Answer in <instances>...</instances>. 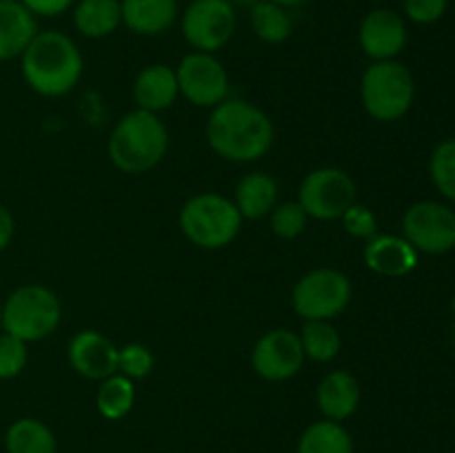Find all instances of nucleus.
Returning a JSON list of instances; mask_svg holds the SVG:
<instances>
[{
	"instance_id": "a211bd4d",
	"label": "nucleus",
	"mask_w": 455,
	"mask_h": 453,
	"mask_svg": "<svg viewBox=\"0 0 455 453\" xmlns=\"http://www.w3.org/2000/svg\"><path fill=\"white\" fill-rule=\"evenodd\" d=\"M315 402H318V409L324 420H349L360 407L358 380L349 371H342V369L327 373L320 380L318 391H315Z\"/></svg>"
},
{
	"instance_id": "39448f33",
	"label": "nucleus",
	"mask_w": 455,
	"mask_h": 453,
	"mask_svg": "<svg viewBox=\"0 0 455 453\" xmlns=\"http://www.w3.org/2000/svg\"><path fill=\"white\" fill-rule=\"evenodd\" d=\"M416 98V80L400 60H380L367 67L360 80L364 111L378 123H395L409 114Z\"/></svg>"
},
{
	"instance_id": "5701e85b",
	"label": "nucleus",
	"mask_w": 455,
	"mask_h": 453,
	"mask_svg": "<svg viewBox=\"0 0 455 453\" xmlns=\"http://www.w3.org/2000/svg\"><path fill=\"white\" fill-rule=\"evenodd\" d=\"M249 25L253 36L267 44H283L293 34L291 9L274 3V0H258L249 7Z\"/></svg>"
},
{
	"instance_id": "0eeeda50",
	"label": "nucleus",
	"mask_w": 455,
	"mask_h": 453,
	"mask_svg": "<svg viewBox=\"0 0 455 453\" xmlns=\"http://www.w3.org/2000/svg\"><path fill=\"white\" fill-rule=\"evenodd\" d=\"M351 280L333 266L311 269L296 282L291 293L293 311L302 320H333L349 306Z\"/></svg>"
},
{
	"instance_id": "6e6552de",
	"label": "nucleus",
	"mask_w": 455,
	"mask_h": 453,
	"mask_svg": "<svg viewBox=\"0 0 455 453\" xmlns=\"http://www.w3.org/2000/svg\"><path fill=\"white\" fill-rule=\"evenodd\" d=\"M178 20L182 38L194 52L216 53L235 34L238 13L229 0H191Z\"/></svg>"
},
{
	"instance_id": "e433bc0d",
	"label": "nucleus",
	"mask_w": 455,
	"mask_h": 453,
	"mask_svg": "<svg viewBox=\"0 0 455 453\" xmlns=\"http://www.w3.org/2000/svg\"><path fill=\"white\" fill-rule=\"evenodd\" d=\"M0 324H3V302H0Z\"/></svg>"
},
{
	"instance_id": "473e14b6",
	"label": "nucleus",
	"mask_w": 455,
	"mask_h": 453,
	"mask_svg": "<svg viewBox=\"0 0 455 453\" xmlns=\"http://www.w3.org/2000/svg\"><path fill=\"white\" fill-rule=\"evenodd\" d=\"M20 4L36 18H58L69 12L76 0H20Z\"/></svg>"
},
{
	"instance_id": "c9c22d12",
	"label": "nucleus",
	"mask_w": 455,
	"mask_h": 453,
	"mask_svg": "<svg viewBox=\"0 0 455 453\" xmlns=\"http://www.w3.org/2000/svg\"><path fill=\"white\" fill-rule=\"evenodd\" d=\"M229 3L234 4V7H238V4L240 7H251V4H256L258 0H229Z\"/></svg>"
},
{
	"instance_id": "20e7f679",
	"label": "nucleus",
	"mask_w": 455,
	"mask_h": 453,
	"mask_svg": "<svg viewBox=\"0 0 455 453\" xmlns=\"http://www.w3.org/2000/svg\"><path fill=\"white\" fill-rule=\"evenodd\" d=\"M243 226V216L234 200L216 191L196 194L182 204L180 229L191 244L200 249H225L235 240Z\"/></svg>"
},
{
	"instance_id": "412c9836",
	"label": "nucleus",
	"mask_w": 455,
	"mask_h": 453,
	"mask_svg": "<svg viewBox=\"0 0 455 453\" xmlns=\"http://www.w3.org/2000/svg\"><path fill=\"white\" fill-rule=\"evenodd\" d=\"M74 27L80 36L92 40L107 38L123 25L120 0H76Z\"/></svg>"
},
{
	"instance_id": "c756f323",
	"label": "nucleus",
	"mask_w": 455,
	"mask_h": 453,
	"mask_svg": "<svg viewBox=\"0 0 455 453\" xmlns=\"http://www.w3.org/2000/svg\"><path fill=\"white\" fill-rule=\"evenodd\" d=\"M27 342L12 333H0V380H12L20 376L22 369L27 367Z\"/></svg>"
},
{
	"instance_id": "7ed1b4c3",
	"label": "nucleus",
	"mask_w": 455,
	"mask_h": 453,
	"mask_svg": "<svg viewBox=\"0 0 455 453\" xmlns=\"http://www.w3.org/2000/svg\"><path fill=\"white\" fill-rule=\"evenodd\" d=\"M169 131L158 114L133 109L118 120L109 136V158L118 171L138 176L160 164L167 155Z\"/></svg>"
},
{
	"instance_id": "bb28decb",
	"label": "nucleus",
	"mask_w": 455,
	"mask_h": 453,
	"mask_svg": "<svg viewBox=\"0 0 455 453\" xmlns=\"http://www.w3.org/2000/svg\"><path fill=\"white\" fill-rule=\"evenodd\" d=\"M429 178L443 198L455 204V138H447L431 151Z\"/></svg>"
},
{
	"instance_id": "393cba45",
	"label": "nucleus",
	"mask_w": 455,
	"mask_h": 453,
	"mask_svg": "<svg viewBox=\"0 0 455 453\" xmlns=\"http://www.w3.org/2000/svg\"><path fill=\"white\" fill-rule=\"evenodd\" d=\"M136 404V385L123 373L100 380V389L96 393V409L105 420H123Z\"/></svg>"
},
{
	"instance_id": "f704fd0d",
	"label": "nucleus",
	"mask_w": 455,
	"mask_h": 453,
	"mask_svg": "<svg viewBox=\"0 0 455 453\" xmlns=\"http://www.w3.org/2000/svg\"><path fill=\"white\" fill-rule=\"evenodd\" d=\"M274 3L283 4V7H287V9H300V7H305V4H309L311 0H274Z\"/></svg>"
},
{
	"instance_id": "a878e982",
	"label": "nucleus",
	"mask_w": 455,
	"mask_h": 453,
	"mask_svg": "<svg viewBox=\"0 0 455 453\" xmlns=\"http://www.w3.org/2000/svg\"><path fill=\"white\" fill-rule=\"evenodd\" d=\"M298 336H300L305 358L314 362H331L340 354V333L333 327L331 320H307Z\"/></svg>"
},
{
	"instance_id": "ddd939ff",
	"label": "nucleus",
	"mask_w": 455,
	"mask_h": 453,
	"mask_svg": "<svg viewBox=\"0 0 455 453\" xmlns=\"http://www.w3.org/2000/svg\"><path fill=\"white\" fill-rule=\"evenodd\" d=\"M407 20L395 9L376 7L360 20V49L373 62L395 60L404 52V47H407Z\"/></svg>"
},
{
	"instance_id": "cd10ccee",
	"label": "nucleus",
	"mask_w": 455,
	"mask_h": 453,
	"mask_svg": "<svg viewBox=\"0 0 455 453\" xmlns=\"http://www.w3.org/2000/svg\"><path fill=\"white\" fill-rule=\"evenodd\" d=\"M307 222L309 216L302 209V204L298 200H289V203H278L274 207V211L269 213V225L274 235L283 240H293L298 235L305 234Z\"/></svg>"
},
{
	"instance_id": "2f4dec72",
	"label": "nucleus",
	"mask_w": 455,
	"mask_h": 453,
	"mask_svg": "<svg viewBox=\"0 0 455 453\" xmlns=\"http://www.w3.org/2000/svg\"><path fill=\"white\" fill-rule=\"evenodd\" d=\"M449 9V0H403L404 20L413 25H435Z\"/></svg>"
},
{
	"instance_id": "f257e3e1",
	"label": "nucleus",
	"mask_w": 455,
	"mask_h": 453,
	"mask_svg": "<svg viewBox=\"0 0 455 453\" xmlns=\"http://www.w3.org/2000/svg\"><path fill=\"white\" fill-rule=\"evenodd\" d=\"M209 147L231 163H256L274 145V123L260 107L227 98L207 123Z\"/></svg>"
},
{
	"instance_id": "f8f14e48",
	"label": "nucleus",
	"mask_w": 455,
	"mask_h": 453,
	"mask_svg": "<svg viewBox=\"0 0 455 453\" xmlns=\"http://www.w3.org/2000/svg\"><path fill=\"white\" fill-rule=\"evenodd\" d=\"M305 364L300 336L293 329H271L251 349V367L262 380L284 382Z\"/></svg>"
},
{
	"instance_id": "4be33fe9",
	"label": "nucleus",
	"mask_w": 455,
	"mask_h": 453,
	"mask_svg": "<svg viewBox=\"0 0 455 453\" xmlns=\"http://www.w3.org/2000/svg\"><path fill=\"white\" fill-rule=\"evenodd\" d=\"M7 453H58L56 433L38 417H18L4 431Z\"/></svg>"
},
{
	"instance_id": "4468645a",
	"label": "nucleus",
	"mask_w": 455,
	"mask_h": 453,
	"mask_svg": "<svg viewBox=\"0 0 455 453\" xmlns=\"http://www.w3.org/2000/svg\"><path fill=\"white\" fill-rule=\"evenodd\" d=\"M67 355L74 371L87 380H105L118 373V346L93 329L76 333L67 346Z\"/></svg>"
},
{
	"instance_id": "dca6fc26",
	"label": "nucleus",
	"mask_w": 455,
	"mask_h": 453,
	"mask_svg": "<svg viewBox=\"0 0 455 453\" xmlns=\"http://www.w3.org/2000/svg\"><path fill=\"white\" fill-rule=\"evenodd\" d=\"M123 27L136 36H163L180 18L178 0H120Z\"/></svg>"
},
{
	"instance_id": "7c9ffc66",
	"label": "nucleus",
	"mask_w": 455,
	"mask_h": 453,
	"mask_svg": "<svg viewBox=\"0 0 455 453\" xmlns=\"http://www.w3.org/2000/svg\"><path fill=\"white\" fill-rule=\"evenodd\" d=\"M342 226L349 235L360 240H371L373 235H378V218L364 204L354 203L345 213H342Z\"/></svg>"
},
{
	"instance_id": "72a5a7b5",
	"label": "nucleus",
	"mask_w": 455,
	"mask_h": 453,
	"mask_svg": "<svg viewBox=\"0 0 455 453\" xmlns=\"http://www.w3.org/2000/svg\"><path fill=\"white\" fill-rule=\"evenodd\" d=\"M13 234H16V220H13V213L9 211L4 204H0V251L12 244Z\"/></svg>"
},
{
	"instance_id": "f03ea898",
	"label": "nucleus",
	"mask_w": 455,
	"mask_h": 453,
	"mask_svg": "<svg viewBox=\"0 0 455 453\" xmlns=\"http://www.w3.org/2000/svg\"><path fill=\"white\" fill-rule=\"evenodd\" d=\"M25 83L44 98H60L80 83L84 58L71 36L58 29L38 31L20 56Z\"/></svg>"
},
{
	"instance_id": "b1692460",
	"label": "nucleus",
	"mask_w": 455,
	"mask_h": 453,
	"mask_svg": "<svg viewBox=\"0 0 455 453\" xmlns=\"http://www.w3.org/2000/svg\"><path fill=\"white\" fill-rule=\"evenodd\" d=\"M296 453H354V438L342 422H311L298 438Z\"/></svg>"
},
{
	"instance_id": "9b49d317",
	"label": "nucleus",
	"mask_w": 455,
	"mask_h": 453,
	"mask_svg": "<svg viewBox=\"0 0 455 453\" xmlns=\"http://www.w3.org/2000/svg\"><path fill=\"white\" fill-rule=\"evenodd\" d=\"M178 89L196 107L213 109L227 100L229 93V74L216 53L191 52L176 67Z\"/></svg>"
},
{
	"instance_id": "6ab92c4d",
	"label": "nucleus",
	"mask_w": 455,
	"mask_h": 453,
	"mask_svg": "<svg viewBox=\"0 0 455 453\" xmlns=\"http://www.w3.org/2000/svg\"><path fill=\"white\" fill-rule=\"evenodd\" d=\"M278 182L265 171H251L243 176L235 185L234 204L238 207L243 220H260L269 216L278 204Z\"/></svg>"
},
{
	"instance_id": "423d86ee",
	"label": "nucleus",
	"mask_w": 455,
	"mask_h": 453,
	"mask_svg": "<svg viewBox=\"0 0 455 453\" xmlns=\"http://www.w3.org/2000/svg\"><path fill=\"white\" fill-rule=\"evenodd\" d=\"M60 300L52 289L43 284H22L4 300L0 327L29 345L52 336L60 324Z\"/></svg>"
},
{
	"instance_id": "9d476101",
	"label": "nucleus",
	"mask_w": 455,
	"mask_h": 453,
	"mask_svg": "<svg viewBox=\"0 0 455 453\" xmlns=\"http://www.w3.org/2000/svg\"><path fill=\"white\" fill-rule=\"evenodd\" d=\"M403 235L418 253L451 251L455 247V211L438 200H420L404 211Z\"/></svg>"
},
{
	"instance_id": "4c0bfd02",
	"label": "nucleus",
	"mask_w": 455,
	"mask_h": 453,
	"mask_svg": "<svg viewBox=\"0 0 455 453\" xmlns=\"http://www.w3.org/2000/svg\"><path fill=\"white\" fill-rule=\"evenodd\" d=\"M7 3H20V0H7Z\"/></svg>"
},
{
	"instance_id": "2eb2a0df",
	"label": "nucleus",
	"mask_w": 455,
	"mask_h": 453,
	"mask_svg": "<svg viewBox=\"0 0 455 453\" xmlns=\"http://www.w3.org/2000/svg\"><path fill=\"white\" fill-rule=\"evenodd\" d=\"M420 253L407 242L404 235H373L364 247V265L385 278H404L418 266Z\"/></svg>"
},
{
	"instance_id": "58836bf2",
	"label": "nucleus",
	"mask_w": 455,
	"mask_h": 453,
	"mask_svg": "<svg viewBox=\"0 0 455 453\" xmlns=\"http://www.w3.org/2000/svg\"><path fill=\"white\" fill-rule=\"evenodd\" d=\"M453 340H455V327H453Z\"/></svg>"
},
{
	"instance_id": "aec40b11",
	"label": "nucleus",
	"mask_w": 455,
	"mask_h": 453,
	"mask_svg": "<svg viewBox=\"0 0 455 453\" xmlns=\"http://www.w3.org/2000/svg\"><path fill=\"white\" fill-rule=\"evenodd\" d=\"M38 31L34 13L27 12L20 3L0 0V62L22 56Z\"/></svg>"
},
{
	"instance_id": "1a4fd4ad",
	"label": "nucleus",
	"mask_w": 455,
	"mask_h": 453,
	"mask_svg": "<svg viewBox=\"0 0 455 453\" xmlns=\"http://www.w3.org/2000/svg\"><path fill=\"white\" fill-rule=\"evenodd\" d=\"M355 182L338 167L314 169L300 182L298 203L315 220H336L355 203Z\"/></svg>"
},
{
	"instance_id": "c85d7f7f",
	"label": "nucleus",
	"mask_w": 455,
	"mask_h": 453,
	"mask_svg": "<svg viewBox=\"0 0 455 453\" xmlns=\"http://www.w3.org/2000/svg\"><path fill=\"white\" fill-rule=\"evenodd\" d=\"M156 358L151 349L140 342H129L118 349V373L127 376L129 380H142L154 371Z\"/></svg>"
},
{
	"instance_id": "f3484780",
	"label": "nucleus",
	"mask_w": 455,
	"mask_h": 453,
	"mask_svg": "<svg viewBox=\"0 0 455 453\" xmlns=\"http://www.w3.org/2000/svg\"><path fill=\"white\" fill-rule=\"evenodd\" d=\"M178 96H180V89H178L176 69L164 65V62L142 67L140 74L133 80V100L138 105L136 109L158 114V111L169 109Z\"/></svg>"
}]
</instances>
